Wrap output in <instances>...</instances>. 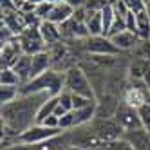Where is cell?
I'll list each match as a JSON object with an SVG mask.
<instances>
[{
  "label": "cell",
  "instance_id": "1",
  "mask_svg": "<svg viewBox=\"0 0 150 150\" xmlns=\"http://www.w3.org/2000/svg\"><path fill=\"white\" fill-rule=\"evenodd\" d=\"M49 98L47 92L20 94L11 103L2 105V134L18 136L31 125L36 123V112L40 105Z\"/></svg>",
  "mask_w": 150,
  "mask_h": 150
},
{
  "label": "cell",
  "instance_id": "2",
  "mask_svg": "<svg viewBox=\"0 0 150 150\" xmlns=\"http://www.w3.org/2000/svg\"><path fill=\"white\" fill-rule=\"evenodd\" d=\"M65 89L71 91L72 94H81L87 96V98L98 100L92 81L85 74V71L78 65H71L69 69H65Z\"/></svg>",
  "mask_w": 150,
  "mask_h": 150
},
{
  "label": "cell",
  "instance_id": "3",
  "mask_svg": "<svg viewBox=\"0 0 150 150\" xmlns=\"http://www.w3.org/2000/svg\"><path fill=\"white\" fill-rule=\"evenodd\" d=\"M91 127L96 132V136L101 139V143H109V141H114V139H120L125 134L121 125L117 123L114 117H100V116H96L92 120V123H91Z\"/></svg>",
  "mask_w": 150,
  "mask_h": 150
},
{
  "label": "cell",
  "instance_id": "4",
  "mask_svg": "<svg viewBox=\"0 0 150 150\" xmlns=\"http://www.w3.org/2000/svg\"><path fill=\"white\" fill-rule=\"evenodd\" d=\"M62 132H63L62 128H49L42 123H35V125H31L27 130H24L22 134H18V143L33 146V145H38V143H44V141H47V139L54 137Z\"/></svg>",
  "mask_w": 150,
  "mask_h": 150
},
{
  "label": "cell",
  "instance_id": "5",
  "mask_svg": "<svg viewBox=\"0 0 150 150\" xmlns=\"http://www.w3.org/2000/svg\"><path fill=\"white\" fill-rule=\"evenodd\" d=\"M69 136H71V145H76L81 150H89V148H96V146L103 145L101 139L92 130L91 123L81 125V127H74L72 130H69Z\"/></svg>",
  "mask_w": 150,
  "mask_h": 150
},
{
  "label": "cell",
  "instance_id": "6",
  "mask_svg": "<svg viewBox=\"0 0 150 150\" xmlns=\"http://www.w3.org/2000/svg\"><path fill=\"white\" fill-rule=\"evenodd\" d=\"M112 117L121 125V128L125 132L127 130H136V128L143 127L141 117H139V110L136 109V107L125 103V101H120V105H117V109H116Z\"/></svg>",
  "mask_w": 150,
  "mask_h": 150
},
{
  "label": "cell",
  "instance_id": "7",
  "mask_svg": "<svg viewBox=\"0 0 150 150\" xmlns=\"http://www.w3.org/2000/svg\"><path fill=\"white\" fill-rule=\"evenodd\" d=\"M83 47H85L87 52H91V54H94V56H116V54L121 52L112 44V40L109 36H105V35L85 38Z\"/></svg>",
  "mask_w": 150,
  "mask_h": 150
},
{
  "label": "cell",
  "instance_id": "8",
  "mask_svg": "<svg viewBox=\"0 0 150 150\" xmlns=\"http://www.w3.org/2000/svg\"><path fill=\"white\" fill-rule=\"evenodd\" d=\"M125 139L134 146V150H150V132L146 128H136V130H127L123 134Z\"/></svg>",
  "mask_w": 150,
  "mask_h": 150
},
{
  "label": "cell",
  "instance_id": "9",
  "mask_svg": "<svg viewBox=\"0 0 150 150\" xmlns=\"http://www.w3.org/2000/svg\"><path fill=\"white\" fill-rule=\"evenodd\" d=\"M38 31H40L42 40L45 42V45H52V44H58V42H62L60 25L54 24V22H51V20H42L40 25H38Z\"/></svg>",
  "mask_w": 150,
  "mask_h": 150
},
{
  "label": "cell",
  "instance_id": "10",
  "mask_svg": "<svg viewBox=\"0 0 150 150\" xmlns=\"http://www.w3.org/2000/svg\"><path fill=\"white\" fill-rule=\"evenodd\" d=\"M49 69H52V58L49 54V51L45 49L42 52H36V54L31 56V76H29V80L38 76L42 72H45V71H49Z\"/></svg>",
  "mask_w": 150,
  "mask_h": 150
},
{
  "label": "cell",
  "instance_id": "11",
  "mask_svg": "<svg viewBox=\"0 0 150 150\" xmlns=\"http://www.w3.org/2000/svg\"><path fill=\"white\" fill-rule=\"evenodd\" d=\"M22 47H20L18 38L6 42L2 44V52H0V58H2V67H13V63L18 60V56L22 54Z\"/></svg>",
  "mask_w": 150,
  "mask_h": 150
},
{
  "label": "cell",
  "instance_id": "12",
  "mask_svg": "<svg viewBox=\"0 0 150 150\" xmlns=\"http://www.w3.org/2000/svg\"><path fill=\"white\" fill-rule=\"evenodd\" d=\"M148 96H150V91L148 87L143 89V87H128L123 94V101L136 107V109H139L141 105L148 103Z\"/></svg>",
  "mask_w": 150,
  "mask_h": 150
},
{
  "label": "cell",
  "instance_id": "13",
  "mask_svg": "<svg viewBox=\"0 0 150 150\" xmlns=\"http://www.w3.org/2000/svg\"><path fill=\"white\" fill-rule=\"evenodd\" d=\"M72 15H74V7L67 2V0H63V2H58V4L52 6V11H51V15H49L47 20H51V22L62 25L63 22L71 20Z\"/></svg>",
  "mask_w": 150,
  "mask_h": 150
},
{
  "label": "cell",
  "instance_id": "14",
  "mask_svg": "<svg viewBox=\"0 0 150 150\" xmlns=\"http://www.w3.org/2000/svg\"><path fill=\"white\" fill-rule=\"evenodd\" d=\"M110 40H112V44L120 51H130V49H134L137 45V42L141 40V38H139L136 33H132V31L125 29V31H121V33L110 36Z\"/></svg>",
  "mask_w": 150,
  "mask_h": 150
},
{
  "label": "cell",
  "instance_id": "15",
  "mask_svg": "<svg viewBox=\"0 0 150 150\" xmlns=\"http://www.w3.org/2000/svg\"><path fill=\"white\" fill-rule=\"evenodd\" d=\"M74 123L76 127H81V125H89L92 123V120L98 116V103H91L87 107H81V109H74Z\"/></svg>",
  "mask_w": 150,
  "mask_h": 150
},
{
  "label": "cell",
  "instance_id": "16",
  "mask_svg": "<svg viewBox=\"0 0 150 150\" xmlns=\"http://www.w3.org/2000/svg\"><path fill=\"white\" fill-rule=\"evenodd\" d=\"M85 25H87L91 36L103 35V20H101V11L100 9H89V16L85 20Z\"/></svg>",
  "mask_w": 150,
  "mask_h": 150
},
{
  "label": "cell",
  "instance_id": "17",
  "mask_svg": "<svg viewBox=\"0 0 150 150\" xmlns=\"http://www.w3.org/2000/svg\"><path fill=\"white\" fill-rule=\"evenodd\" d=\"M136 35L141 40H150V9L136 13Z\"/></svg>",
  "mask_w": 150,
  "mask_h": 150
},
{
  "label": "cell",
  "instance_id": "18",
  "mask_svg": "<svg viewBox=\"0 0 150 150\" xmlns=\"http://www.w3.org/2000/svg\"><path fill=\"white\" fill-rule=\"evenodd\" d=\"M13 69L18 72L20 80H22V85H24L29 80V76H31V54L22 52V54L18 56V60L13 63Z\"/></svg>",
  "mask_w": 150,
  "mask_h": 150
},
{
  "label": "cell",
  "instance_id": "19",
  "mask_svg": "<svg viewBox=\"0 0 150 150\" xmlns=\"http://www.w3.org/2000/svg\"><path fill=\"white\" fill-rule=\"evenodd\" d=\"M58 103H60L58 96H49V98L40 105V109H38V112H36V123H42L47 116H52V114H54Z\"/></svg>",
  "mask_w": 150,
  "mask_h": 150
},
{
  "label": "cell",
  "instance_id": "20",
  "mask_svg": "<svg viewBox=\"0 0 150 150\" xmlns=\"http://www.w3.org/2000/svg\"><path fill=\"white\" fill-rule=\"evenodd\" d=\"M100 11H101V20H103V35L107 36V35H109V31H110V27L116 22V11H114L112 2H107Z\"/></svg>",
  "mask_w": 150,
  "mask_h": 150
},
{
  "label": "cell",
  "instance_id": "21",
  "mask_svg": "<svg viewBox=\"0 0 150 150\" xmlns=\"http://www.w3.org/2000/svg\"><path fill=\"white\" fill-rule=\"evenodd\" d=\"M0 83H2V85L20 87V85H22V80H20L18 72L13 67H2V71H0Z\"/></svg>",
  "mask_w": 150,
  "mask_h": 150
},
{
  "label": "cell",
  "instance_id": "22",
  "mask_svg": "<svg viewBox=\"0 0 150 150\" xmlns=\"http://www.w3.org/2000/svg\"><path fill=\"white\" fill-rule=\"evenodd\" d=\"M20 96V87H13V85H2V91H0V101L2 105L15 101Z\"/></svg>",
  "mask_w": 150,
  "mask_h": 150
},
{
  "label": "cell",
  "instance_id": "23",
  "mask_svg": "<svg viewBox=\"0 0 150 150\" xmlns=\"http://www.w3.org/2000/svg\"><path fill=\"white\" fill-rule=\"evenodd\" d=\"M103 148L105 150H134V146L128 143V139H125V137L114 139V141H109V143H103Z\"/></svg>",
  "mask_w": 150,
  "mask_h": 150
},
{
  "label": "cell",
  "instance_id": "24",
  "mask_svg": "<svg viewBox=\"0 0 150 150\" xmlns=\"http://www.w3.org/2000/svg\"><path fill=\"white\" fill-rule=\"evenodd\" d=\"M76 127V123H74V112L69 110L65 112L63 116H60V128L63 132H67V130H72V128Z\"/></svg>",
  "mask_w": 150,
  "mask_h": 150
},
{
  "label": "cell",
  "instance_id": "25",
  "mask_svg": "<svg viewBox=\"0 0 150 150\" xmlns=\"http://www.w3.org/2000/svg\"><path fill=\"white\" fill-rule=\"evenodd\" d=\"M52 6L54 4H51V2H42V4H38L36 6V9H35V15L40 18V20H47L49 18V15H51V11H52Z\"/></svg>",
  "mask_w": 150,
  "mask_h": 150
},
{
  "label": "cell",
  "instance_id": "26",
  "mask_svg": "<svg viewBox=\"0 0 150 150\" xmlns=\"http://www.w3.org/2000/svg\"><path fill=\"white\" fill-rule=\"evenodd\" d=\"M139 117H141V123H143V128H146V130L150 132V101L145 103L139 107Z\"/></svg>",
  "mask_w": 150,
  "mask_h": 150
},
{
  "label": "cell",
  "instance_id": "27",
  "mask_svg": "<svg viewBox=\"0 0 150 150\" xmlns=\"http://www.w3.org/2000/svg\"><path fill=\"white\" fill-rule=\"evenodd\" d=\"M96 100L87 98V96H81V94H72V110L74 109H81V107H87L91 103H94Z\"/></svg>",
  "mask_w": 150,
  "mask_h": 150
},
{
  "label": "cell",
  "instance_id": "28",
  "mask_svg": "<svg viewBox=\"0 0 150 150\" xmlns=\"http://www.w3.org/2000/svg\"><path fill=\"white\" fill-rule=\"evenodd\" d=\"M58 100H60V107H63L65 110H72V92L71 91L65 89L58 96Z\"/></svg>",
  "mask_w": 150,
  "mask_h": 150
},
{
  "label": "cell",
  "instance_id": "29",
  "mask_svg": "<svg viewBox=\"0 0 150 150\" xmlns=\"http://www.w3.org/2000/svg\"><path fill=\"white\" fill-rule=\"evenodd\" d=\"M125 4L134 13H141V11H145V9H148V4L145 2V0H125Z\"/></svg>",
  "mask_w": 150,
  "mask_h": 150
},
{
  "label": "cell",
  "instance_id": "30",
  "mask_svg": "<svg viewBox=\"0 0 150 150\" xmlns=\"http://www.w3.org/2000/svg\"><path fill=\"white\" fill-rule=\"evenodd\" d=\"M42 125H45L49 128H60V117L56 114H52V116H47L44 121H42Z\"/></svg>",
  "mask_w": 150,
  "mask_h": 150
},
{
  "label": "cell",
  "instance_id": "31",
  "mask_svg": "<svg viewBox=\"0 0 150 150\" xmlns=\"http://www.w3.org/2000/svg\"><path fill=\"white\" fill-rule=\"evenodd\" d=\"M125 24H127V29L132 31V33H136V13L134 11H128V15L125 16Z\"/></svg>",
  "mask_w": 150,
  "mask_h": 150
},
{
  "label": "cell",
  "instance_id": "32",
  "mask_svg": "<svg viewBox=\"0 0 150 150\" xmlns=\"http://www.w3.org/2000/svg\"><path fill=\"white\" fill-rule=\"evenodd\" d=\"M65 150H81V148H80V146H76V145H69Z\"/></svg>",
  "mask_w": 150,
  "mask_h": 150
},
{
  "label": "cell",
  "instance_id": "33",
  "mask_svg": "<svg viewBox=\"0 0 150 150\" xmlns=\"http://www.w3.org/2000/svg\"><path fill=\"white\" fill-rule=\"evenodd\" d=\"M47 2H51V4H58V2H63V0H47Z\"/></svg>",
  "mask_w": 150,
  "mask_h": 150
},
{
  "label": "cell",
  "instance_id": "34",
  "mask_svg": "<svg viewBox=\"0 0 150 150\" xmlns=\"http://www.w3.org/2000/svg\"><path fill=\"white\" fill-rule=\"evenodd\" d=\"M89 150H105V148H103V145H101V146H96V148H89Z\"/></svg>",
  "mask_w": 150,
  "mask_h": 150
}]
</instances>
